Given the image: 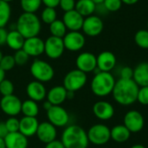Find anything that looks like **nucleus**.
I'll return each instance as SVG.
<instances>
[{
  "mask_svg": "<svg viewBox=\"0 0 148 148\" xmlns=\"http://www.w3.org/2000/svg\"><path fill=\"white\" fill-rule=\"evenodd\" d=\"M140 87L133 79H121L116 81L112 92L114 101L122 106H129L137 101Z\"/></svg>",
  "mask_w": 148,
  "mask_h": 148,
  "instance_id": "1",
  "label": "nucleus"
},
{
  "mask_svg": "<svg viewBox=\"0 0 148 148\" xmlns=\"http://www.w3.org/2000/svg\"><path fill=\"white\" fill-rule=\"evenodd\" d=\"M65 148H88V138L87 132L78 125H70L67 127L61 140Z\"/></svg>",
  "mask_w": 148,
  "mask_h": 148,
  "instance_id": "2",
  "label": "nucleus"
},
{
  "mask_svg": "<svg viewBox=\"0 0 148 148\" xmlns=\"http://www.w3.org/2000/svg\"><path fill=\"white\" fill-rule=\"evenodd\" d=\"M16 27V29L25 39L38 36L42 29L41 19L35 13L23 12L18 16Z\"/></svg>",
  "mask_w": 148,
  "mask_h": 148,
  "instance_id": "3",
  "label": "nucleus"
},
{
  "mask_svg": "<svg viewBox=\"0 0 148 148\" xmlns=\"http://www.w3.org/2000/svg\"><path fill=\"white\" fill-rule=\"evenodd\" d=\"M116 81L110 72L100 71L95 73L91 82V90L99 97H105L112 94Z\"/></svg>",
  "mask_w": 148,
  "mask_h": 148,
  "instance_id": "4",
  "label": "nucleus"
},
{
  "mask_svg": "<svg viewBox=\"0 0 148 148\" xmlns=\"http://www.w3.org/2000/svg\"><path fill=\"white\" fill-rule=\"evenodd\" d=\"M30 74L40 82H47L53 79L55 71L53 67L47 62L40 59H36L30 65Z\"/></svg>",
  "mask_w": 148,
  "mask_h": 148,
  "instance_id": "5",
  "label": "nucleus"
},
{
  "mask_svg": "<svg viewBox=\"0 0 148 148\" xmlns=\"http://www.w3.org/2000/svg\"><path fill=\"white\" fill-rule=\"evenodd\" d=\"M87 134L88 141L96 146L105 145L111 140L110 128L104 124H95L92 126Z\"/></svg>",
  "mask_w": 148,
  "mask_h": 148,
  "instance_id": "6",
  "label": "nucleus"
},
{
  "mask_svg": "<svg viewBox=\"0 0 148 148\" xmlns=\"http://www.w3.org/2000/svg\"><path fill=\"white\" fill-rule=\"evenodd\" d=\"M87 74L79 70L73 69L69 71L63 79V87L67 91L76 92L82 89L87 83Z\"/></svg>",
  "mask_w": 148,
  "mask_h": 148,
  "instance_id": "7",
  "label": "nucleus"
},
{
  "mask_svg": "<svg viewBox=\"0 0 148 148\" xmlns=\"http://www.w3.org/2000/svg\"><path fill=\"white\" fill-rule=\"evenodd\" d=\"M65 50L62 38L53 36H49L44 41V54L50 59L60 58Z\"/></svg>",
  "mask_w": 148,
  "mask_h": 148,
  "instance_id": "8",
  "label": "nucleus"
},
{
  "mask_svg": "<svg viewBox=\"0 0 148 148\" xmlns=\"http://www.w3.org/2000/svg\"><path fill=\"white\" fill-rule=\"evenodd\" d=\"M47 118L49 122H50L56 127H65L69 121V113L61 106H52L47 111Z\"/></svg>",
  "mask_w": 148,
  "mask_h": 148,
  "instance_id": "9",
  "label": "nucleus"
},
{
  "mask_svg": "<svg viewBox=\"0 0 148 148\" xmlns=\"http://www.w3.org/2000/svg\"><path fill=\"white\" fill-rule=\"evenodd\" d=\"M1 110L10 117H16L21 113L22 101L15 95H10L7 96H3L0 101Z\"/></svg>",
  "mask_w": 148,
  "mask_h": 148,
  "instance_id": "10",
  "label": "nucleus"
},
{
  "mask_svg": "<svg viewBox=\"0 0 148 148\" xmlns=\"http://www.w3.org/2000/svg\"><path fill=\"white\" fill-rule=\"evenodd\" d=\"M124 126L133 133L140 132L145 125V120L142 114L137 110H130L124 115Z\"/></svg>",
  "mask_w": 148,
  "mask_h": 148,
  "instance_id": "11",
  "label": "nucleus"
},
{
  "mask_svg": "<svg viewBox=\"0 0 148 148\" xmlns=\"http://www.w3.org/2000/svg\"><path fill=\"white\" fill-rule=\"evenodd\" d=\"M65 49L75 52L81 50L86 42L85 36L80 31H69L62 38Z\"/></svg>",
  "mask_w": 148,
  "mask_h": 148,
  "instance_id": "12",
  "label": "nucleus"
},
{
  "mask_svg": "<svg viewBox=\"0 0 148 148\" xmlns=\"http://www.w3.org/2000/svg\"><path fill=\"white\" fill-rule=\"evenodd\" d=\"M104 24L102 20L98 16L91 15L84 18L82 29L86 36L94 37L99 36L102 32Z\"/></svg>",
  "mask_w": 148,
  "mask_h": 148,
  "instance_id": "13",
  "label": "nucleus"
},
{
  "mask_svg": "<svg viewBox=\"0 0 148 148\" xmlns=\"http://www.w3.org/2000/svg\"><path fill=\"white\" fill-rule=\"evenodd\" d=\"M75 65L77 69L86 74L93 72L97 68L96 56L90 52H82L76 57Z\"/></svg>",
  "mask_w": 148,
  "mask_h": 148,
  "instance_id": "14",
  "label": "nucleus"
},
{
  "mask_svg": "<svg viewBox=\"0 0 148 148\" xmlns=\"http://www.w3.org/2000/svg\"><path fill=\"white\" fill-rule=\"evenodd\" d=\"M23 49L29 55V57H37L44 53V41L39 36L26 38Z\"/></svg>",
  "mask_w": 148,
  "mask_h": 148,
  "instance_id": "15",
  "label": "nucleus"
},
{
  "mask_svg": "<svg viewBox=\"0 0 148 148\" xmlns=\"http://www.w3.org/2000/svg\"><path fill=\"white\" fill-rule=\"evenodd\" d=\"M56 134H57L56 127L49 121L39 123L36 134L38 140L44 144H48L55 140L56 138Z\"/></svg>",
  "mask_w": 148,
  "mask_h": 148,
  "instance_id": "16",
  "label": "nucleus"
},
{
  "mask_svg": "<svg viewBox=\"0 0 148 148\" xmlns=\"http://www.w3.org/2000/svg\"><path fill=\"white\" fill-rule=\"evenodd\" d=\"M62 20L69 31H79L82 28L84 17L75 10H73L64 12Z\"/></svg>",
  "mask_w": 148,
  "mask_h": 148,
  "instance_id": "17",
  "label": "nucleus"
},
{
  "mask_svg": "<svg viewBox=\"0 0 148 148\" xmlns=\"http://www.w3.org/2000/svg\"><path fill=\"white\" fill-rule=\"evenodd\" d=\"M93 113L96 118L101 121H108L114 115V106L106 101H99L93 106Z\"/></svg>",
  "mask_w": 148,
  "mask_h": 148,
  "instance_id": "18",
  "label": "nucleus"
},
{
  "mask_svg": "<svg viewBox=\"0 0 148 148\" xmlns=\"http://www.w3.org/2000/svg\"><path fill=\"white\" fill-rule=\"evenodd\" d=\"M97 69L102 72H110L116 65V57L111 51H102L96 56Z\"/></svg>",
  "mask_w": 148,
  "mask_h": 148,
  "instance_id": "19",
  "label": "nucleus"
},
{
  "mask_svg": "<svg viewBox=\"0 0 148 148\" xmlns=\"http://www.w3.org/2000/svg\"><path fill=\"white\" fill-rule=\"evenodd\" d=\"M26 94L30 100L37 102L44 100V98L47 96V90L42 82L33 81L27 85Z\"/></svg>",
  "mask_w": 148,
  "mask_h": 148,
  "instance_id": "20",
  "label": "nucleus"
},
{
  "mask_svg": "<svg viewBox=\"0 0 148 148\" xmlns=\"http://www.w3.org/2000/svg\"><path fill=\"white\" fill-rule=\"evenodd\" d=\"M39 122L36 117L23 116L21 120H19V132L27 138L32 137L36 134Z\"/></svg>",
  "mask_w": 148,
  "mask_h": 148,
  "instance_id": "21",
  "label": "nucleus"
},
{
  "mask_svg": "<svg viewBox=\"0 0 148 148\" xmlns=\"http://www.w3.org/2000/svg\"><path fill=\"white\" fill-rule=\"evenodd\" d=\"M67 89L63 86H55L47 92V101L53 106H61L67 100Z\"/></svg>",
  "mask_w": 148,
  "mask_h": 148,
  "instance_id": "22",
  "label": "nucleus"
},
{
  "mask_svg": "<svg viewBox=\"0 0 148 148\" xmlns=\"http://www.w3.org/2000/svg\"><path fill=\"white\" fill-rule=\"evenodd\" d=\"M3 140L6 148L28 147V138L20 132L9 133Z\"/></svg>",
  "mask_w": 148,
  "mask_h": 148,
  "instance_id": "23",
  "label": "nucleus"
},
{
  "mask_svg": "<svg viewBox=\"0 0 148 148\" xmlns=\"http://www.w3.org/2000/svg\"><path fill=\"white\" fill-rule=\"evenodd\" d=\"M133 80L139 87L148 86V62H142L134 69Z\"/></svg>",
  "mask_w": 148,
  "mask_h": 148,
  "instance_id": "24",
  "label": "nucleus"
},
{
  "mask_svg": "<svg viewBox=\"0 0 148 148\" xmlns=\"http://www.w3.org/2000/svg\"><path fill=\"white\" fill-rule=\"evenodd\" d=\"M111 140L116 143H125L131 137V132L122 124L116 125L110 129Z\"/></svg>",
  "mask_w": 148,
  "mask_h": 148,
  "instance_id": "25",
  "label": "nucleus"
},
{
  "mask_svg": "<svg viewBox=\"0 0 148 148\" xmlns=\"http://www.w3.org/2000/svg\"><path fill=\"white\" fill-rule=\"evenodd\" d=\"M24 41H25V38L16 29L10 30L8 32L6 44L10 49L15 50V51L22 49Z\"/></svg>",
  "mask_w": 148,
  "mask_h": 148,
  "instance_id": "26",
  "label": "nucleus"
},
{
  "mask_svg": "<svg viewBox=\"0 0 148 148\" xmlns=\"http://www.w3.org/2000/svg\"><path fill=\"white\" fill-rule=\"evenodd\" d=\"M96 4L92 0H78L75 3V10L84 18L94 14L96 10Z\"/></svg>",
  "mask_w": 148,
  "mask_h": 148,
  "instance_id": "27",
  "label": "nucleus"
},
{
  "mask_svg": "<svg viewBox=\"0 0 148 148\" xmlns=\"http://www.w3.org/2000/svg\"><path fill=\"white\" fill-rule=\"evenodd\" d=\"M21 112L24 116L28 117H36L39 113V108L36 101L32 100H26L22 102V109Z\"/></svg>",
  "mask_w": 148,
  "mask_h": 148,
  "instance_id": "28",
  "label": "nucleus"
},
{
  "mask_svg": "<svg viewBox=\"0 0 148 148\" xmlns=\"http://www.w3.org/2000/svg\"><path fill=\"white\" fill-rule=\"evenodd\" d=\"M49 32L53 36L63 38V36L67 33V28L62 20L56 19L49 24Z\"/></svg>",
  "mask_w": 148,
  "mask_h": 148,
  "instance_id": "29",
  "label": "nucleus"
},
{
  "mask_svg": "<svg viewBox=\"0 0 148 148\" xmlns=\"http://www.w3.org/2000/svg\"><path fill=\"white\" fill-rule=\"evenodd\" d=\"M11 16V8L10 3L0 0V28H4Z\"/></svg>",
  "mask_w": 148,
  "mask_h": 148,
  "instance_id": "30",
  "label": "nucleus"
},
{
  "mask_svg": "<svg viewBox=\"0 0 148 148\" xmlns=\"http://www.w3.org/2000/svg\"><path fill=\"white\" fill-rule=\"evenodd\" d=\"M42 0H20V5L23 12L36 13L42 5Z\"/></svg>",
  "mask_w": 148,
  "mask_h": 148,
  "instance_id": "31",
  "label": "nucleus"
},
{
  "mask_svg": "<svg viewBox=\"0 0 148 148\" xmlns=\"http://www.w3.org/2000/svg\"><path fill=\"white\" fill-rule=\"evenodd\" d=\"M57 19V12L56 8L45 7L41 13V20L46 24L52 23L55 20Z\"/></svg>",
  "mask_w": 148,
  "mask_h": 148,
  "instance_id": "32",
  "label": "nucleus"
},
{
  "mask_svg": "<svg viewBox=\"0 0 148 148\" xmlns=\"http://www.w3.org/2000/svg\"><path fill=\"white\" fill-rule=\"evenodd\" d=\"M135 43L141 49H148V29H140L134 36Z\"/></svg>",
  "mask_w": 148,
  "mask_h": 148,
  "instance_id": "33",
  "label": "nucleus"
},
{
  "mask_svg": "<svg viewBox=\"0 0 148 148\" xmlns=\"http://www.w3.org/2000/svg\"><path fill=\"white\" fill-rule=\"evenodd\" d=\"M16 65L15 60H14V56L11 55H6V56H3L1 61H0V68L6 71H10Z\"/></svg>",
  "mask_w": 148,
  "mask_h": 148,
  "instance_id": "34",
  "label": "nucleus"
},
{
  "mask_svg": "<svg viewBox=\"0 0 148 148\" xmlns=\"http://www.w3.org/2000/svg\"><path fill=\"white\" fill-rule=\"evenodd\" d=\"M14 92V84L11 81L4 79L0 83V94L3 96H7L13 95Z\"/></svg>",
  "mask_w": 148,
  "mask_h": 148,
  "instance_id": "35",
  "label": "nucleus"
},
{
  "mask_svg": "<svg viewBox=\"0 0 148 148\" xmlns=\"http://www.w3.org/2000/svg\"><path fill=\"white\" fill-rule=\"evenodd\" d=\"M13 56H14V60H15L16 65H18V66L25 65L28 62L29 59V55L23 49H19V50H16Z\"/></svg>",
  "mask_w": 148,
  "mask_h": 148,
  "instance_id": "36",
  "label": "nucleus"
},
{
  "mask_svg": "<svg viewBox=\"0 0 148 148\" xmlns=\"http://www.w3.org/2000/svg\"><path fill=\"white\" fill-rule=\"evenodd\" d=\"M102 4L104 5L107 10L114 12V11L119 10L121 8L122 2L121 0H104Z\"/></svg>",
  "mask_w": 148,
  "mask_h": 148,
  "instance_id": "37",
  "label": "nucleus"
},
{
  "mask_svg": "<svg viewBox=\"0 0 148 148\" xmlns=\"http://www.w3.org/2000/svg\"><path fill=\"white\" fill-rule=\"evenodd\" d=\"M5 125L9 133L19 132V120H17L16 117L11 116L7 119L5 121Z\"/></svg>",
  "mask_w": 148,
  "mask_h": 148,
  "instance_id": "38",
  "label": "nucleus"
},
{
  "mask_svg": "<svg viewBox=\"0 0 148 148\" xmlns=\"http://www.w3.org/2000/svg\"><path fill=\"white\" fill-rule=\"evenodd\" d=\"M137 101L144 106L148 105V86L140 87L137 95Z\"/></svg>",
  "mask_w": 148,
  "mask_h": 148,
  "instance_id": "39",
  "label": "nucleus"
},
{
  "mask_svg": "<svg viewBox=\"0 0 148 148\" xmlns=\"http://www.w3.org/2000/svg\"><path fill=\"white\" fill-rule=\"evenodd\" d=\"M75 3H76L75 0H60L59 7L64 12H67V11H70V10H75Z\"/></svg>",
  "mask_w": 148,
  "mask_h": 148,
  "instance_id": "40",
  "label": "nucleus"
},
{
  "mask_svg": "<svg viewBox=\"0 0 148 148\" xmlns=\"http://www.w3.org/2000/svg\"><path fill=\"white\" fill-rule=\"evenodd\" d=\"M120 75H121V79H133L134 69H132L131 67H128V66L123 67L121 70Z\"/></svg>",
  "mask_w": 148,
  "mask_h": 148,
  "instance_id": "41",
  "label": "nucleus"
},
{
  "mask_svg": "<svg viewBox=\"0 0 148 148\" xmlns=\"http://www.w3.org/2000/svg\"><path fill=\"white\" fill-rule=\"evenodd\" d=\"M8 31L5 28H0V46H3L6 44Z\"/></svg>",
  "mask_w": 148,
  "mask_h": 148,
  "instance_id": "42",
  "label": "nucleus"
},
{
  "mask_svg": "<svg viewBox=\"0 0 148 148\" xmlns=\"http://www.w3.org/2000/svg\"><path fill=\"white\" fill-rule=\"evenodd\" d=\"M45 148H65L61 140H55L48 144H46Z\"/></svg>",
  "mask_w": 148,
  "mask_h": 148,
  "instance_id": "43",
  "label": "nucleus"
},
{
  "mask_svg": "<svg viewBox=\"0 0 148 148\" xmlns=\"http://www.w3.org/2000/svg\"><path fill=\"white\" fill-rule=\"evenodd\" d=\"M42 3L45 5V7L56 8L59 6L60 0H42Z\"/></svg>",
  "mask_w": 148,
  "mask_h": 148,
  "instance_id": "44",
  "label": "nucleus"
},
{
  "mask_svg": "<svg viewBox=\"0 0 148 148\" xmlns=\"http://www.w3.org/2000/svg\"><path fill=\"white\" fill-rule=\"evenodd\" d=\"M8 134H9V132H8V130H7L5 122H2V121H1V122H0V138L4 139Z\"/></svg>",
  "mask_w": 148,
  "mask_h": 148,
  "instance_id": "45",
  "label": "nucleus"
},
{
  "mask_svg": "<svg viewBox=\"0 0 148 148\" xmlns=\"http://www.w3.org/2000/svg\"><path fill=\"white\" fill-rule=\"evenodd\" d=\"M52 106H53V105H52L49 101H44V102H43V108H44L46 111H48V110H49Z\"/></svg>",
  "mask_w": 148,
  "mask_h": 148,
  "instance_id": "46",
  "label": "nucleus"
},
{
  "mask_svg": "<svg viewBox=\"0 0 148 148\" xmlns=\"http://www.w3.org/2000/svg\"><path fill=\"white\" fill-rule=\"evenodd\" d=\"M139 0H121L122 3H126V4H128V5H133L134 3H136Z\"/></svg>",
  "mask_w": 148,
  "mask_h": 148,
  "instance_id": "47",
  "label": "nucleus"
},
{
  "mask_svg": "<svg viewBox=\"0 0 148 148\" xmlns=\"http://www.w3.org/2000/svg\"><path fill=\"white\" fill-rule=\"evenodd\" d=\"M5 79V71L0 68V83Z\"/></svg>",
  "mask_w": 148,
  "mask_h": 148,
  "instance_id": "48",
  "label": "nucleus"
},
{
  "mask_svg": "<svg viewBox=\"0 0 148 148\" xmlns=\"http://www.w3.org/2000/svg\"><path fill=\"white\" fill-rule=\"evenodd\" d=\"M74 97H75V92L68 91V93H67V99H69V100H72Z\"/></svg>",
  "mask_w": 148,
  "mask_h": 148,
  "instance_id": "49",
  "label": "nucleus"
},
{
  "mask_svg": "<svg viewBox=\"0 0 148 148\" xmlns=\"http://www.w3.org/2000/svg\"><path fill=\"white\" fill-rule=\"evenodd\" d=\"M130 148H147L145 146L141 145V144H135L134 146H132Z\"/></svg>",
  "mask_w": 148,
  "mask_h": 148,
  "instance_id": "50",
  "label": "nucleus"
},
{
  "mask_svg": "<svg viewBox=\"0 0 148 148\" xmlns=\"http://www.w3.org/2000/svg\"><path fill=\"white\" fill-rule=\"evenodd\" d=\"M0 148H6L5 143H4V140L3 138H0Z\"/></svg>",
  "mask_w": 148,
  "mask_h": 148,
  "instance_id": "51",
  "label": "nucleus"
},
{
  "mask_svg": "<svg viewBox=\"0 0 148 148\" xmlns=\"http://www.w3.org/2000/svg\"><path fill=\"white\" fill-rule=\"evenodd\" d=\"M96 5L97 4H101V3H103V2H104V0H92Z\"/></svg>",
  "mask_w": 148,
  "mask_h": 148,
  "instance_id": "52",
  "label": "nucleus"
},
{
  "mask_svg": "<svg viewBox=\"0 0 148 148\" xmlns=\"http://www.w3.org/2000/svg\"><path fill=\"white\" fill-rule=\"evenodd\" d=\"M2 1H3V2H5V3H10V2H13L14 0H2Z\"/></svg>",
  "mask_w": 148,
  "mask_h": 148,
  "instance_id": "53",
  "label": "nucleus"
},
{
  "mask_svg": "<svg viewBox=\"0 0 148 148\" xmlns=\"http://www.w3.org/2000/svg\"><path fill=\"white\" fill-rule=\"evenodd\" d=\"M3 53H2V51H1V49H0V61H1V59H2V57H3Z\"/></svg>",
  "mask_w": 148,
  "mask_h": 148,
  "instance_id": "54",
  "label": "nucleus"
},
{
  "mask_svg": "<svg viewBox=\"0 0 148 148\" xmlns=\"http://www.w3.org/2000/svg\"><path fill=\"white\" fill-rule=\"evenodd\" d=\"M147 29H148V21H147Z\"/></svg>",
  "mask_w": 148,
  "mask_h": 148,
  "instance_id": "55",
  "label": "nucleus"
}]
</instances>
